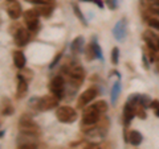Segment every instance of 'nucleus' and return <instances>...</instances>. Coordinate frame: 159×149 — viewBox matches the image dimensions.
Instances as JSON below:
<instances>
[{"label":"nucleus","instance_id":"obj_1","mask_svg":"<svg viewBox=\"0 0 159 149\" xmlns=\"http://www.w3.org/2000/svg\"><path fill=\"white\" fill-rule=\"evenodd\" d=\"M66 75L68 79L74 87H80L85 79V70H84L82 66L80 65H72L69 66V69L66 70Z\"/></svg>","mask_w":159,"mask_h":149},{"label":"nucleus","instance_id":"obj_2","mask_svg":"<svg viewBox=\"0 0 159 149\" xmlns=\"http://www.w3.org/2000/svg\"><path fill=\"white\" fill-rule=\"evenodd\" d=\"M56 117L61 123H73L77 120V112L69 106H61L56 110Z\"/></svg>","mask_w":159,"mask_h":149},{"label":"nucleus","instance_id":"obj_3","mask_svg":"<svg viewBox=\"0 0 159 149\" xmlns=\"http://www.w3.org/2000/svg\"><path fill=\"white\" fill-rule=\"evenodd\" d=\"M58 100L60 99L56 95H53V94H51V95H44L37 100L36 107L40 111H49L58 106Z\"/></svg>","mask_w":159,"mask_h":149},{"label":"nucleus","instance_id":"obj_4","mask_svg":"<svg viewBox=\"0 0 159 149\" xmlns=\"http://www.w3.org/2000/svg\"><path fill=\"white\" fill-rule=\"evenodd\" d=\"M19 128L24 135H36L39 132V126L34 123L33 119H31L29 116H25V115H23V117L20 119Z\"/></svg>","mask_w":159,"mask_h":149},{"label":"nucleus","instance_id":"obj_5","mask_svg":"<svg viewBox=\"0 0 159 149\" xmlns=\"http://www.w3.org/2000/svg\"><path fill=\"white\" fill-rule=\"evenodd\" d=\"M39 17H40V15L36 9H27V11L24 12V23H25L28 31H31V32L37 31Z\"/></svg>","mask_w":159,"mask_h":149},{"label":"nucleus","instance_id":"obj_6","mask_svg":"<svg viewBox=\"0 0 159 149\" xmlns=\"http://www.w3.org/2000/svg\"><path fill=\"white\" fill-rule=\"evenodd\" d=\"M99 117H101V113H98L96 110H93L90 106H88L85 110H84V113H82V124L85 127L93 128L94 124L98 123Z\"/></svg>","mask_w":159,"mask_h":149},{"label":"nucleus","instance_id":"obj_7","mask_svg":"<svg viewBox=\"0 0 159 149\" xmlns=\"http://www.w3.org/2000/svg\"><path fill=\"white\" fill-rule=\"evenodd\" d=\"M49 90H51V94L56 95L58 99H61L64 92H65V81L61 75L54 77L51 83H49Z\"/></svg>","mask_w":159,"mask_h":149},{"label":"nucleus","instance_id":"obj_8","mask_svg":"<svg viewBox=\"0 0 159 149\" xmlns=\"http://www.w3.org/2000/svg\"><path fill=\"white\" fill-rule=\"evenodd\" d=\"M98 95V90L97 87H89L88 90L84 91L81 95L78 96V100H77V107L78 108H84L86 107L89 103H90L92 100H94L96 99V96Z\"/></svg>","mask_w":159,"mask_h":149},{"label":"nucleus","instance_id":"obj_9","mask_svg":"<svg viewBox=\"0 0 159 149\" xmlns=\"http://www.w3.org/2000/svg\"><path fill=\"white\" fill-rule=\"evenodd\" d=\"M29 40H31V34H29V31H27V29L19 28L17 32L15 33V44L20 48L25 46Z\"/></svg>","mask_w":159,"mask_h":149},{"label":"nucleus","instance_id":"obj_10","mask_svg":"<svg viewBox=\"0 0 159 149\" xmlns=\"http://www.w3.org/2000/svg\"><path fill=\"white\" fill-rule=\"evenodd\" d=\"M7 13H8V16L11 17L12 20H17L20 16H21V13H23V9H21L20 3L16 2V0L9 2L8 6H7Z\"/></svg>","mask_w":159,"mask_h":149},{"label":"nucleus","instance_id":"obj_11","mask_svg":"<svg viewBox=\"0 0 159 149\" xmlns=\"http://www.w3.org/2000/svg\"><path fill=\"white\" fill-rule=\"evenodd\" d=\"M143 40L146 41V44H147V46H148L150 50H152V52L159 50V38L152 32L146 31L145 33H143Z\"/></svg>","mask_w":159,"mask_h":149},{"label":"nucleus","instance_id":"obj_12","mask_svg":"<svg viewBox=\"0 0 159 149\" xmlns=\"http://www.w3.org/2000/svg\"><path fill=\"white\" fill-rule=\"evenodd\" d=\"M126 32H127L126 21L125 20H119V21L117 23V25L113 29L114 37H116L118 41H122V40H125V37H126Z\"/></svg>","mask_w":159,"mask_h":149},{"label":"nucleus","instance_id":"obj_13","mask_svg":"<svg viewBox=\"0 0 159 149\" xmlns=\"http://www.w3.org/2000/svg\"><path fill=\"white\" fill-rule=\"evenodd\" d=\"M27 92H28V81L24 77H21L19 74L17 75V98L19 99H21L27 95Z\"/></svg>","mask_w":159,"mask_h":149},{"label":"nucleus","instance_id":"obj_14","mask_svg":"<svg viewBox=\"0 0 159 149\" xmlns=\"http://www.w3.org/2000/svg\"><path fill=\"white\" fill-rule=\"evenodd\" d=\"M134 115H135V108H134L130 103L125 104V108H123V120H125V126L129 127V124L133 120Z\"/></svg>","mask_w":159,"mask_h":149},{"label":"nucleus","instance_id":"obj_15","mask_svg":"<svg viewBox=\"0 0 159 149\" xmlns=\"http://www.w3.org/2000/svg\"><path fill=\"white\" fill-rule=\"evenodd\" d=\"M13 63L17 69H23L25 66V56L21 50H16L13 52Z\"/></svg>","mask_w":159,"mask_h":149},{"label":"nucleus","instance_id":"obj_16","mask_svg":"<svg viewBox=\"0 0 159 149\" xmlns=\"http://www.w3.org/2000/svg\"><path fill=\"white\" fill-rule=\"evenodd\" d=\"M82 48H84V37L82 36H78L73 40V42L70 44V50L74 53V54H77L82 50Z\"/></svg>","mask_w":159,"mask_h":149},{"label":"nucleus","instance_id":"obj_17","mask_svg":"<svg viewBox=\"0 0 159 149\" xmlns=\"http://www.w3.org/2000/svg\"><path fill=\"white\" fill-rule=\"evenodd\" d=\"M90 107L93 108V110H96L98 113H101V115L107 111V103H106L105 100H98V102H96V103L90 104Z\"/></svg>","mask_w":159,"mask_h":149},{"label":"nucleus","instance_id":"obj_18","mask_svg":"<svg viewBox=\"0 0 159 149\" xmlns=\"http://www.w3.org/2000/svg\"><path fill=\"white\" fill-rule=\"evenodd\" d=\"M36 11L39 12L40 16L44 17H49L53 13V6H39L36 8Z\"/></svg>","mask_w":159,"mask_h":149},{"label":"nucleus","instance_id":"obj_19","mask_svg":"<svg viewBox=\"0 0 159 149\" xmlns=\"http://www.w3.org/2000/svg\"><path fill=\"white\" fill-rule=\"evenodd\" d=\"M142 140H143V137L138 131H131L130 135H129V141H130L133 145H139V144L142 143Z\"/></svg>","mask_w":159,"mask_h":149},{"label":"nucleus","instance_id":"obj_20","mask_svg":"<svg viewBox=\"0 0 159 149\" xmlns=\"http://www.w3.org/2000/svg\"><path fill=\"white\" fill-rule=\"evenodd\" d=\"M119 91H121V83H119V79H118L117 82H114L113 87H111V104H116L117 103Z\"/></svg>","mask_w":159,"mask_h":149},{"label":"nucleus","instance_id":"obj_21","mask_svg":"<svg viewBox=\"0 0 159 149\" xmlns=\"http://www.w3.org/2000/svg\"><path fill=\"white\" fill-rule=\"evenodd\" d=\"M13 113V106L12 103L9 102V99H6L4 100V106H3V115L4 116H9Z\"/></svg>","mask_w":159,"mask_h":149},{"label":"nucleus","instance_id":"obj_22","mask_svg":"<svg viewBox=\"0 0 159 149\" xmlns=\"http://www.w3.org/2000/svg\"><path fill=\"white\" fill-rule=\"evenodd\" d=\"M85 57H86L88 61H92V59L97 58V54H96V50H94L93 44H90V45L86 48V50H85Z\"/></svg>","mask_w":159,"mask_h":149},{"label":"nucleus","instance_id":"obj_23","mask_svg":"<svg viewBox=\"0 0 159 149\" xmlns=\"http://www.w3.org/2000/svg\"><path fill=\"white\" fill-rule=\"evenodd\" d=\"M73 9H74V13H76V16L80 19V21H81L82 24H84V25H88V23H86V19L85 17H84V15L81 13V11H80V8L77 7V4H73Z\"/></svg>","mask_w":159,"mask_h":149},{"label":"nucleus","instance_id":"obj_24","mask_svg":"<svg viewBox=\"0 0 159 149\" xmlns=\"http://www.w3.org/2000/svg\"><path fill=\"white\" fill-rule=\"evenodd\" d=\"M135 115L139 119H146V111H145V107L141 106V104H137L135 106Z\"/></svg>","mask_w":159,"mask_h":149},{"label":"nucleus","instance_id":"obj_25","mask_svg":"<svg viewBox=\"0 0 159 149\" xmlns=\"http://www.w3.org/2000/svg\"><path fill=\"white\" fill-rule=\"evenodd\" d=\"M29 3H33L36 6H53L54 0H27Z\"/></svg>","mask_w":159,"mask_h":149},{"label":"nucleus","instance_id":"obj_26","mask_svg":"<svg viewBox=\"0 0 159 149\" xmlns=\"http://www.w3.org/2000/svg\"><path fill=\"white\" fill-rule=\"evenodd\" d=\"M118 59H119V49L116 46V48H113V50H111V62L114 65H117Z\"/></svg>","mask_w":159,"mask_h":149},{"label":"nucleus","instance_id":"obj_27","mask_svg":"<svg viewBox=\"0 0 159 149\" xmlns=\"http://www.w3.org/2000/svg\"><path fill=\"white\" fill-rule=\"evenodd\" d=\"M93 44V46H94V50H96V54H97V58H99L101 61H103V56H102V50H101V48H99V45L97 44V41L94 40V41L92 42Z\"/></svg>","mask_w":159,"mask_h":149},{"label":"nucleus","instance_id":"obj_28","mask_svg":"<svg viewBox=\"0 0 159 149\" xmlns=\"http://www.w3.org/2000/svg\"><path fill=\"white\" fill-rule=\"evenodd\" d=\"M142 3H145L146 6L151 7L152 9H155L159 7V0H142Z\"/></svg>","mask_w":159,"mask_h":149},{"label":"nucleus","instance_id":"obj_29","mask_svg":"<svg viewBox=\"0 0 159 149\" xmlns=\"http://www.w3.org/2000/svg\"><path fill=\"white\" fill-rule=\"evenodd\" d=\"M19 149H39V148L34 143H25V144H21Z\"/></svg>","mask_w":159,"mask_h":149},{"label":"nucleus","instance_id":"obj_30","mask_svg":"<svg viewBox=\"0 0 159 149\" xmlns=\"http://www.w3.org/2000/svg\"><path fill=\"white\" fill-rule=\"evenodd\" d=\"M150 107L154 110V112H155V115L159 117V100H152L151 104H150Z\"/></svg>","mask_w":159,"mask_h":149},{"label":"nucleus","instance_id":"obj_31","mask_svg":"<svg viewBox=\"0 0 159 149\" xmlns=\"http://www.w3.org/2000/svg\"><path fill=\"white\" fill-rule=\"evenodd\" d=\"M148 25L154 29H157V31H159V20L158 19H150L148 20Z\"/></svg>","mask_w":159,"mask_h":149},{"label":"nucleus","instance_id":"obj_32","mask_svg":"<svg viewBox=\"0 0 159 149\" xmlns=\"http://www.w3.org/2000/svg\"><path fill=\"white\" fill-rule=\"evenodd\" d=\"M142 62H143V66H145L146 70H148V69H150V65H148V61H147L146 54H143V56H142Z\"/></svg>","mask_w":159,"mask_h":149},{"label":"nucleus","instance_id":"obj_33","mask_svg":"<svg viewBox=\"0 0 159 149\" xmlns=\"http://www.w3.org/2000/svg\"><path fill=\"white\" fill-rule=\"evenodd\" d=\"M106 3H107V7L110 8V9L117 8V3H116V0H106Z\"/></svg>","mask_w":159,"mask_h":149},{"label":"nucleus","instance_id":"obj_34","mask_svg":"<svg viewBox=\"0 0 159 149\" xmlns=\"http://www.w3.org/2000/svg\"><path fill=\"white\" fill-rule=\"evenodd\" d=\"M84 149H101V147L98 145V144H94V143H92V144H89V145H86Z\"/></svg>","mask_w":159,"mask_h":149},{"label":"nucleus","instance_id":"obj_35","mask_svg":"<svg viewBox=\"0 0 159 149\" xmlns=\"http://www.w3.org/2000/svg\"><path fill=\"white\" fill-rule=\"evenodd\" d=\"M81 2H85V3H89V2H92V3H96V0H81Z\"/></svg>","mask_w":159,"mask_h":149},{"label":"nucleus","instance_id":"obj_36","mask_svg":"<svg viewBox=\"0 0 159 149\" xmlns=\"http://www.w3.org/2000/svg\"><path fill=\"white\" fill-rule=\"evenodd\" d=\"M154 11H155V13H157V15H159V7H158V8H155Z\"/></svg>","mask_w":159,"mask_h":149},{"label":"nucleus","instance_id":"obj_37","mask_svg":"<svg viewBox=\"0 0 159 149\" xmlns=\"http://www.w3.org/2000/svg\"><path fill=\"white\" fill-rule=\"evenodd\" d=\"M8 2H13V0H8Z\"/></svg>","mask_w":159,"mask_h":149}]
</instances>
